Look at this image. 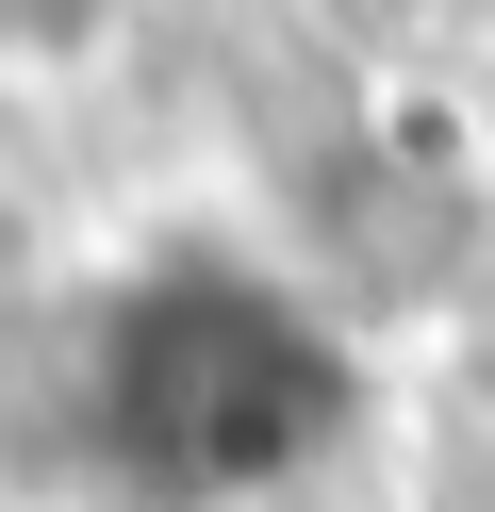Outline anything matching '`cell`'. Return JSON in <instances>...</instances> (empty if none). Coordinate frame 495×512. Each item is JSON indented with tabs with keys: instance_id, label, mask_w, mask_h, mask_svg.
Listing matches in <instances>:
<instances>
[{
	"instance_id": "1",
	"label": "cell",
	"mask_w": 495,
	"mask_h": 512,
	"mask_svg": "<svg viewBox=\"0 0 495 512\" xmlns=\"http://www.w3.org/2000/svg\"><path fill=\"white\" fill-rule=\"evenodd\" d=\"M363 413V331L248 232H149L50 314L33 430L83 512H297L347 479Z\"/></svg>"
},
{
	"instance_id": "2",
	"label": "cell",
	"mask_w": 495,
	"mask_h": 512,
	"mask_svg": "<svg viewBox=\"0 0 495 512\" xmlns=\"http://www.w3.org/2000/svg\"><path fill=\"white\" fill-rule=\"evenodd\" d=\"M149 0H0V100H83L132 67Z\"/></svg>"
}]
</instances>
